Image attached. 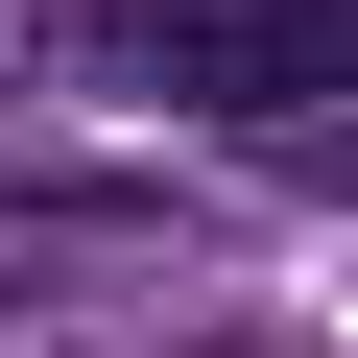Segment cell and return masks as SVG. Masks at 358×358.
I'll return each instance as SVG.
<instances>
[{"instance_id": "obj_1", "label": "cell", "mask_w": 358, "mask_h": 358, "mask_svg": "<svg viewBox=\"0 0 358 358\" xmlns=\"http://www.w3.org/2000/svg\"><path fill=\"white\" fill-rule=\"evenodd\" d=\"M72 72L167 120H310L358 96V0H72Z\"/></svg>"}]
</instances>
